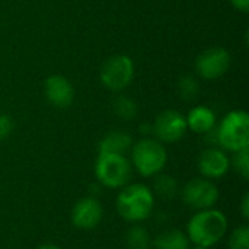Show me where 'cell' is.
<instances>
[{
    "label": "cell",
    "mask_w": 249,
    "mask_h": 249,
    "mask_svg": "<svg viewBox=\"0 0 249 249\" xmlns=\"http://www.w3.org/2000/svg\"><path fill=\"white\" fill-rule=\"evenodd\" d=\"M228 229L229 220L226 214L213 207L196 212L187 222L185 233L191 244L209 249L226 236Z\"/></svg>",
    "instance_id": "cell-1"
},
{
    "label": "cell",
    "mask_w": 249,
    "mask_h": 249,
    "mask_svg": "<svg viewBox=\"0 0 249 249\" xmlns=\"http://www.w3.org/2000/svg\"><path fill=\"white\" fill-rule=\"evenodd\" d=\"M115 209L121 219L128 223H140L149 219L155 210V194L142 182H128L120 188Z\"/></svg>",
    "instance_id": "cell-2"
},
{
    "label": "cell",
    "mask_w": 249,
    "mask_h": 249,
    "mask_svg": "<svg viewBox=\"0 0 249 249\" xmlns=\"http://www.w3.org/2000/svg\"><path fill=\"white\" fill-rule=\"evenodd\" d=\"M131 166L144 178L160 174L168 163V152L156 139L144 137L131 147Z\"/></svg>",
    "instance_id": "cell-3"
},
{
    "label": "cell",
    "mask_w": 249,
    "mask_h": 249,
    "mask_svg": "<svg viewBox=\"0 0 249 249\" xmlns=\"http://www.w3.org/2000/svg\"><path fill=\"white\" fill-rule=\"evenodd\" d=\"M93 172L98 184L109 190H120L131 181L133 166L125 155L98 153Z\"/></svg>",
    "instance_id": "cell-4"
},
{
    "label": "cell",
    "mask_w": 249,
    "mask_h": 249,
    "mask_svg": "<svg viewBox=\"0 0 249 249\" xmlns=\"http://www.w3.org/2000/svg\"><path fill=\"white\" fill-rule=\"evenodd\" d=\"M216 143L229 152H239L249 147V115L247 111L235 109L225 115L216 128Z\"/></svg>",
    "instance_id": "cell-5"
},
{
    "label": "cell",
    "mask_w": 249,
    "mask_h": 249,
    "mask_svg": "<svg viewBox=\"0 0 249 249\" xmlns=\"http://www.w3.org/2000/svg\"><path fill=\"white\" fill-rule=\"evenodd\" d=\"M181 196H182V201L190 209L198 212V210L213 209L220 198V191L212 179L198 177L190 179L184 185Z\"/></svg>",
    "instance_id": "cell-6"
},
{
    "label": "cell",
    "mask_w": 249,
    "mask_h": 249,
    "mask_svg": "<svg viewBox=\"0 0 249 249\" xmlns=\"http://www.w3.org/2000/svg\"><path fill=\"white\" fill-rule=\"evenodd\" d=\"M134 77V63L125 54L109 57L101 69V82L111 90L127 88Z\"/></svg>",
    "instance_id": "cell-7"
},
{
    "label": "cell",
    "mask_w": 249,
    "mask_h": 249,
    "mask_svg": "<svg viewBox=\"0 0 249 249\" xmlns=\"http://www.w3.org/2000/svg\"><path fill=\"white\" fill-rule=\"evenodd\" d=\"M187 130L185 117L175 109L160 112L152 124V134H155L156 140L160 143H175L185 136Z\"/></svg>",
    "instance_id": "cell-8"
},
{
    "label": "cell",
    "mask_w": 249,
    "mask_h": 249,
    "mask_svg": "<svg viewBox=\"0 0 249 249\" xmlns=\"http://www.w3.org/2000/svg\"><path fill=\"white\" fill-rule=\"evenodd\" d=\"M231 66V54L223 47H212L203 51L196 60L197 73L207 80L219 79Z\"/></svg>",
    "instance_id": "cell-9"
},
{
    "label": "cell",
    "mask_w": 249,
    "mask_h": 249,
    "mask_svg": "<svg viewBox=\"0 0 249 249\" xmlns=\"http://www.w3.org/2000/svg\"><path fill=\"white\" fill-rule=\"evenodd\" d=\"M104 219V207L96 197L80 198L71 209L70 220L79 231H93Z\"/></svg>",
    "instance_id": "cell-10"
},
{
    "label": "cell",
    "mask_w": 249,
    "mask_h": 249,
    "mask_svg": "<svg viewBox=\"0 0 249 249\" xmlns=\"http://www.w3.org/2000/svg\"><path fill=\"white\" fill-rule=\"evenodd\" d=\"M198 171L203 178L207 179H219L223 178L231 169V158L226 155L223 149L219 147H207L203 150L197 160Z\"/></svg>",
    "instance_id": "cell-11"
},
{
    "label": "cell",
    "mask_w": 249,
    "mask_h": 249,
    "mask_svg": "<svg viewBox=\"0 0 249 249\" xmlns=\"http://www.w3.org/2000/svg\"><path fill=\"white\" fill-rule=\"evenodd\" d=\"M45 98L47 101L60 109L69 108L74 99V89L70 80L60 74H53L47 77L45 86H44Z\"/></svg>",
    "instance_id": "cell-12"
},
{
    "label": "cell",
    "mask_w": 249,
    "mask_h": 249,
    "mask_svg": "<svg viewBox=\"0 0 249 249\" xmlns=\"http://www.w3.org/2000/svg\"><path fill=\"white\" fill-rule=\"evenodd\" d=\"M133 147V137L125 131H109L105 134L99 144L98 153H111V155H125Z\"/></svg>",
    "instance_id": "cell-13"
},
{
    "label": "cell",
    "mask_w": 249,
    "mask_h": 249,
    "mask_svg": "<svg viewBox=\"0 0 249 249\" xmlns=\"http://www.w3.org/2000/svg\"><path fill=\"white\" fill-rule=\"evenodd\" d=\"M187 127L197 134H207L216 125V115L209 107H196L185 117Z\"/></svg>",
    "instance_id": "cell-14"
},
{
    "label": "cell",
    "mask_w": 249,
    "mask_h": 249,
    "mask_svg": "<svg viewBox=\"0 0 249 249\" xmlns=\"http://www.w3.org/2000/svg\"><path fill=\"white\" fill-rule=\"evenodd\" d=\"M155 249H190L191 242L185 232L178 229H166L152 239Z\"/></svg>",
    "instance_id": "cell-15"
},
{
    "label": "cell",
    "mask_w": 249,
    "mask_h": 249,
    "mask_svg": "<svg viewBox=\"0 0 249 249\" xmlns=\"http://www.w3.org/2000/svg\"><path fill=\"white\" fill-rule=\"evenodd\" d=\"M155 181H153V187L150 188L152 193L155 194V197H160L163 200H172L178 196L179 193V185H178V181L169 175V174H158L153 177Z\"/></svg>",
    "instance_id": "cell-16"
},
{
    "label": "cell",
    "mask_w": 249,
    "mask_h": 249,
    "mask_svg": "<svg viewBox=\"0 0 249 249\" xmlns=\"http://www.w3.org/2000/svg\"><path fill=\"white\" fill-rule=\"evenodd\" d=\"M152 236L147 229L140 225H134L127 231L125 245L128 249H152Z\"/></svg>",
    "instance_id": "cell-17"
},
{
    "label": "cell",
    "mask_w": 249,
    "mask_h": 249,
    "mask_svg": "<svg viewBox=\"0 0 249 249\" xmlns=\"http://www.w3.org/2000/svg\"><path fill=\"white\" fill-rule=\"evenodd\" d=\"M114 112L117 117H120L121 120H134L137 115V105L136 102L128 98V96H117L114 104H112Z\"/></svg>",
    "instance_id": "cell-18"
},
{
    "label": "cell",
    "mask_w": 249,
    "mask_h": 249,
    "mask_svg": "<svg viewBox=\"0 0 249 249\" xmlns=\"http://www.w3.org/2000/svg\"><path fill=\"white\" fill-rule=\"evenodd\" d=\"M231 168L235 169V172L242 177L245 181L249 179V147L242 149L239 152H235L233 158L231 159Z\"/></svg>",
    "instance_id": "cell-19"
},
{
    "label": "cell",
    "mask_w": 249,
    "mask_h": 249,
    "mask_svg": "<svg viewBox=\"0 0 249 249\" xmlns=\"http://www.w3.org/2000/svg\"><path fill=\"white\" fill-rule=\"evenodd\" d=\"M229 249H249V228L248 225H241L232 231L228 241Z\"/></svg>",
    "instance_id": "cell-20"
},
{
    "label": "cell",
    "mask_w": 249,
    "mask_h": 249,
    "mask_svg": "<svg viewBox=\"0 0 249 249\" xmlns=\"http://www.w3.org/2000/svg\"><path fill=\"white\" fill-rule=\"evenodd\" d=\"M200 86L193 76H184L178 82V92L185 101H191L198 95Z\"/></svg>",
    "instance_id": "cell-21"
},
{
    "label": "cell",
    "mask_w": 249,
    "mask_h": 249,
    "mask_svg": "<svg viewBox=\"0 0 249 249\" xmlns=\"http://www.w3.org/2000/svg\"><path fill=\"white\" fill-rule=\"evenodd\" d=\"M13 131V121L7 114H0V142L6 140Z\"/></svg>",
    "instance_id": "cell-22"
},
{
    "label": "cell",
    "mask_w": 249,
    "mask_h": 249,
    "mask_svg": "<svg viewBox=\"0 0 249 249\" xmlns=\"http://www.w3.org/2000/svg\"><path fill=\"white\" fill-rule=\"evenodd\" d=\"M239 212H241V216L244 220H248L249 219V193L247 191L242 198H241V204H239Z\"/></svg>",
    "instance_id": "cell-23"
},
{
    "label": "cell",
    "mask_w": 249,
    "mask_h": 249,
    "mask_svg": "<svg viewBox=\"0 0 249 249\" xmlns=\"http://www.w3.org/2000/svg\"><path fill=\"white\" fill-rule=\"evenodd\" d=\"M231 3L241 12L247 13L249 10V0H231Z\"/></svg>",
    "instance_id": "cell-24"
},
{
    "label": "cell",
    "mask_w": 249,
    "mask_h": 249,
    "mask_svg": "<svg viewBox=\"0 0 249 249\" xmlns=\"http://www.w3.org/2000/svg\"><path fill=\"white\" fill-rule=\"evenodd\" d=\"M36 249H61V248H60V247H57V245H54V244H44V245L38 247Z\"/></svg>",
    "instance_id": "cell-25"
},
{
    "label": "cell",
    "mask_w": 249,
    "mask_h": 249,
    "mask_svg": "<svg viewBox=\"0 0 249 249\" xmlns=\"http://www.w3.org/2000/svg\"><path fill=\"white\" fill-rule=\"evenodd\" d=\"M190 249H207V248H203V247H197V245H194V248H190Z\"/></svg>",
    "instance_id": "cell-26"
}]
</instances>
